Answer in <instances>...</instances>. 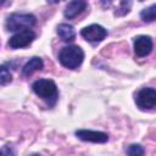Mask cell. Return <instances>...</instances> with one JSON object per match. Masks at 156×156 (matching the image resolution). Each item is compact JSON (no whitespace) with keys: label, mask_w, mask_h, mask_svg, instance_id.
<instances>
[{"label":"cell","mask_w":156,"mask_h":156,"mask_svg":"<svg viewBox=\"0 0 156 156\" xmlns=\"http://www.w3.org/2000/svg\"><path fill=\"white\" fill-rule=\"evenodd\" d=\"M32 88H33V91L39 98H41L43 100H45L48 102V105H50V106L55 105V102L57 100V87L54 83V80L38 79L33 83Z\"/></svg>","instance_id":"1"},{"label":"cell","mask_w":156,"mask_h":156,"mask_svg":"<svg viewBox=\"0 0 156 156\" xmlns=\"http://www.w3.org/2000/svg\"><path fill=\"white\" fill-rule=\"evenodd\" d=\"M83 58H84L83 50L76 45L65 46L58 54V60H60L61 65L63 67L71 68V69L77 68L83 62Z\"/></svg>","instance_id":"2"},{"label":"cell","mask_w":156,"mask_h":156,"mask_svg":"<svg viewBox=\"0 0 156 156\" xmlns=\"http://www.w3.org/2000/svg\"><path fill=\"white\" fill-rule=\"evenodd\" d=\"M35 24V17L32 13H12L6 20V28L11 32L29 29Z\"/></svg>","instance_id":"3"},{"label":"cell","mask_w":156,"mask_h":156,"mask_svg":"<svg viewBox=\"0 0 156 156\" xmlns=\"http://www.w3.org/2000/svg\"><path fill=\"white\" fill-rule=\"evenodd\" d=\"M135 104L140 110H151L156 105V90L154 88H143L135 95Z\"/></svg>","instance_id":"4"},{"label":"cell","mask_w":156,"mask_h":156,"mask_svg":"<svg viewBox=\"0 0 156 156\" xmlns=\"http://www.w3.org/2000/svg\"><path fill=\"white\" fill-rule=\"evenodd\" d=\"M35 39V33L30 29H23L18 30L16 34H13L9 40V46L12 49H21L28 46L33 40Z\"/></svg>","instance_id":"5"},{"label":"cell","mask_w":156,"mask_h":156,"mask_svg":"<svg viewBox=\"0 0 156 156\" xmlns=\"http://www.w3.org/2000/svg\"><path fill=\"white\" fill-rule=\"evenodd\" d=\"M80 34L87 41L99 43V41H101V40H104L106 38L107 30L100 24H90V26L83 28Z\"/></svg>","instance_id":"6"},{"label":"cell","mask_w":156,"mask_h":156,"mask_svg":"<svg viewBox=\"0 0 156 156\" xmlns=\"http://www.w3.org/2000/svg\"><path fill=\"white\" fill-rule=\"evenodd\" d=\"M76 135L83 140V141H90V143H106L108 140V135L104 132L98 130H89V129H79L76 132Z\"/></svg>","instance_id":"7"},{"label":"cell","mask_w":156,"mask_h":156,"mask_svg":"<svg viewBox=\"0 0 156 156\" xmlns=\"http://www.w3.org/2000/svg\"><path fill=\"white\" fill-rule=\"evenodd\" d=\"M152 50V39L147 35H139L134 39V52L138 57L147 56Z\"/></svg>","instance_id":"8"},{"label":"cell","mask_w":156,"mask_h":156,"mask_svg":"<svg viewBox=\"0 0 156 156\" xmlns=\"http://www.w3.org/2000/svg\"><path fill=\"white\" fill-rule=\"evenodd\" d=\"M87 7L85 0H72L68 2L65 10V17L67 18H74L79 13H82Z\"/></svg>","instance_id":"9"},{"label":"cell","mask_w":156,"mask_h":156,"mask_svg":"<svg viewBox=\"0 0 156 156\" xmlns=\"http://www.w3.org/2000/svg\"><path fill=\"white\" fill-rule=\"evenodd\" d=\"M43 66H44V62H43V60H41L40 57H32V58L23 66L22 73H23L24 76H30V74H33L34 72L41 69Z\"/></svg>","instance_id":"10"},{"label":"cell","mask_w":156,"mask_h":156,"mask_svg":"<svg viewBox=\"0 0 156 156\" xmlns=\"http://www.w3.org/2000/svg\"><path fill=\"white\" fill-rule=\"evenodd\" d=\"M57 34L58 37L63 40V41H72L76 37V32L74 28L71 24L67 23H61L57 27Z\"/></svg>","instance_id":"11"},{"label":"cell","mask_w":156,"mask_h":156,"mask_svg":"<svg viewBox=\"0 0 156 156\" xmlns=\"http://www.w3.org/2000/svg\"><path fill=\"white\" fill-rule=\"evenodd\" d=\"M140 17L145 22H154L156 17V5H151L147 9H144L140 13Z\"/></svg>","instance_id":"12"},{"label":"cell","mask_w":156,"mask_h":156,"mask_svg":"<svg viewBox=\"0 0 156 156\" xmlns=\"http://www.w3.org/2000/svg\"><path fill=\"white\" fill-rule=\"evenodd\" d=\"M12 80V74L10 69L5 66H0V85H6Z\"/></svg>","instance_id":"13"},{"label":"cell","mask_w":156,"mask_h":156,"mask_svg":"<svg viewBox=\"0 0 156 156\" xmlns=\"http://www.w3.org/2000/svg\"><path fill=\"white\" fill-rule=\"evenodd\" d=\"M127 154L132 156H140L144 154V149L138 144H133L127 149Z\"/></svg>","instance_id":"14"},{"label":"cell","mask_w":156,"mask_h":156,"mask_svg":"<svg viewBox=\"0 0 156 156\" xmlns=\"http://www.w3.org/2000/svg\"><path fill=\"white\" fill-rule=\"evenodd\" d=\"M130 6H132V1H130V0H122V1H121V6H119V9H118V10H121V11L116 12V16H122V15L128 13Z\"/></svg>","instance_id":"15"},{"label":"cell","mask_w":156,"mask_h":156,"mask_svg":"<svg viewBox=\"0 0 156 156\" xmlns=\"http://www.w3.org/2000/svg\"><path fill=\"white\" fill-rule=\"evenodd\" d=\"M60 1H63V0H48L49 4H57V2H60Z\"/></svg>","instance_id":"16"},{"label":"cell","mask_w":156,"mask_h":156,"mask_svg":"<svg viewBox=\"0 0 156 156\" xmlns=\"http://www.w3.org/2000/svg\"><path fill=\"white\" fill-rule=\"evenodd\" d=\"M140 1H143V0H140Z\"/></svg>","instance_id":"17"}]
</instances>
